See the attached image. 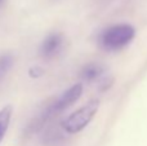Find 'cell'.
<instances>
[{
  "label": "cell",
  "mask_w": 147,
  "mask_h": 146,
  "mask_svg": "<svg viewBox=\"0 0 147 146\" xmlns=\"http://www.w3.org/2000/svg\"><path fill=\"white\" fill-rule=\"evenodd\" d=\"M81 93H83V84L81 83H76V84L71 85L70 88H67L66 91H63L58 97L52 100L38 114V116L28 124V127H27L28 133H36L38 131H40L54 116H57L62 111H65L71 105H74L81 97Z\"/></svg>",
  "instance_id": "cell-1"
},
{
  "label": "cell",
  "mask_w": 147,
  "mask_h": 146,
  "mask_svg": "<svg viewBox=\"0 0 147 146\" xmlns=\"http://www.w3.org/2000/svg\"><path fill=\"white\" fill-rule=\"evenodd\" d=\"M136 30L132 25L117 23L105 28L98 36V43L106 51H119L132 43Z\"/></svg>",
  "instance_id": "cell-2"
},
{
  "label": "cell",
  "mask_w": 147,
  "mask_h": 146,
  "mask_svg": "<svg viewBox=\"0 0 147 146\" xmlns=\"http://www.w3.org/2000/svg\"><path fill=\"white\" fill-rule=\"evenodd\" d=\"M98 109H99V101L98 100L89 101V102L85 103L83 107L78 109L76 111H74L71 115L65 118L61 123V128L69 135L78 133V132L83 131V129L94 119Z\"/></svg>",
  "instance_id": "cell-3"
},
{
  "label": "cell",
  "mask_w": 147,
  "mask_h": 146,
  "mask_svg": "<svg viewBox=\"0 0 147 146\" xmlns=\"http://www.w3.org/2000/svg\"><path fill=\"white\" fill-rule=\"evenodd\" d=\"M65 45V39L62 34L52 32L43 40L40 45V56L45 59L57 57L62 52Z\"/></svg>",
  "instance_id": "cell-4"
},
{
  "label": "cell",
  "mask_w": 147,
  "mask_h": 146,
  "mask_svg": "<svg viewBox=\"0 0 147 146\" xmlns=\"http://www.w3.org/2000/svg\"><path fill=\"white\" fill-rule=\"evenodd\" d=\"M80 79L84 83H96V82H103L106 79L105 76V67L99 64H88L81 69L80 71Z\"/></svg>",
  "instance_id": "cell-5"
},
{
  "label": "cell",
  "mask_w": 147,
  "mask_h": 146,
  "mask_svg": "<svg viewBox=\"0 0 147 146\" xmlns=\"http://www.w3.org/2000/svg\"><path fill=\"white\" fill-rule=\"evenodd\" d=\"M12 114H13V107L10 105H7L3 109H0V144L4 140L5 133H7L8 128H9L10 120H12Z\"/></svg>",
  "instance_id": "cell-6"
},
{
  "label": "cell",
  "mask_w": 147,
  "mask_h": 146,
  "mask_svg": "<svg viewBox=\"0 0 147 146\" xmlns=\"http://www.w3.org/2000/svg\"><path fill=\"white\" fill-rule=\"evenodd\" d=\"M14 64V57L12 53H0V83L7 76Z\"/></svg>",
  "instance_id": "cell-7"
},
{
  "label": "cell",
  "mask_w": 147,
  "mask_h": 146,
  "mask_svg": "<svg viewBox=\"0 0 147 146\" xmlns=\"http://www.w3.org/2000/svg\"><path fill=\"white\" fill-rule=\"evenodd\" d=\"M41 74H43V70H41L40 67H32V69L30 70V75L32 78H38V76H40Z\"/></svg>",
  "instance_id": "cell-8"
},
{
  "label": "cell",
  "mask_w": 147,
  "mask_h": 146,
  "mask_svg": "<svg viewBox=\"0 0 147 146\" xmlns=\"http://www.w3.org/2000/svg\"><path fill=\"white\" fill-rule=\"evenodd\" d=\"M4 1H5V0H0V7L3 5V3H4Z\"/></svg>",
  "instance_id": "cell-9"
}]
</instances>
